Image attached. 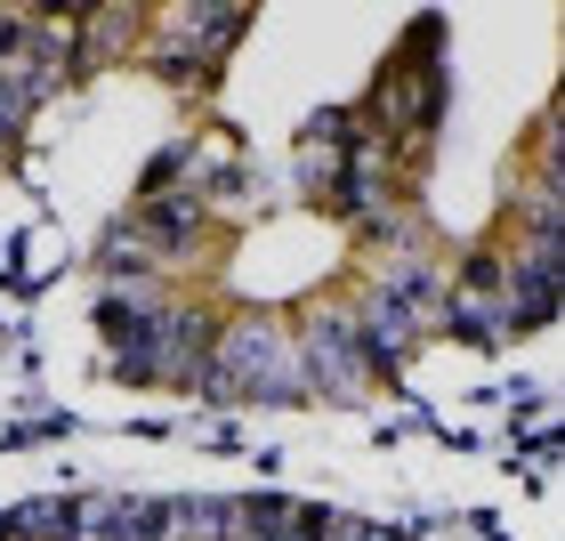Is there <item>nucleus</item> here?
<instances>
[{
  "instance_id": "7",
  "label": "nucleus",
  "mask_w": 565,
  "mask_h": 541,
  "mask_svg": "<svg viewBox=\"0 0 565 541\" xmlns=\"http://www.w3.org/2000/svg\"><path fill=\"white\" fill-rule=\"evenodd\" d=\"M146 226H153V243H162V251H186L194 226H202V211H194L186 194H178V202H146Z\"/></svg>"
},
{
  "instance_id": "1",
  "label": "nucleus",
  "mask_w": 565,
  "mask_h": 541,
  "mask_svg": "<svg viewBox=\"0 0 565 541\" xmlns=\"http://www.w3.org/2000/svg\"><path fill=\"white\" fill-rule=\"evenodd\" d=\"M218 396H259V404H291L307 389V372L291 364V348L275 340L267 323H243L218 340V372H211Z\"/></svg>"
},
{
  "instance_id": "11",
  "label": "nucleus",
  "mask_w": 565,
  "mask_h": 541,
  "mask_svg": "<svg viewBox=\"0 0 565 541\" xmlns=\"http://www.w3.org/2000/svg\"><path fill=\"white\" fill-rule=\"evenodd\" d=\"M178 162H186V146H170V153H153V170H146V194H162L170 178H178Z\"/></svg>"
},
{
  "instance_id": "4",
  "label": "nucleus",
  "mask_w": 565,
  "mask_h": 541,
  "mask_svg": "<svg viewBox=\"0 0 565 541\" xmlns=\"http://www.w3.org/2000/svg\"><path fill=\"white\" fill-rule=\"evenodd\" d=\"M121 501H130V494H82V501H65V541H121Z\"/></svg>"
},
{
  "instance_id": "3",
  "label": "nucleus",
  "mask_w": 565,
  "mask_h": 541,
  "mask_svg": "<svg viewBox=\"0 0 565 541\" xmlns=\"http://www.w3.org/2000/svg\"><path fill=\"white\" fill-rule=\"evenodd\" d=\"M323 533V509H291L282 494H259L243 509V541H316Z\"/></svg>"
},
{
  "instance_id": "12",
  "label": "nucleus",
  "mask_w": 565,
  "mask_h": 541,
  "mask_svg": "<svg viewBox=\"0 0 565 541\" xmlns=\"http://www.w3.org/2000/svg\"><path fill=\"white\" fill-rule=\"evenodd\" d=\"M17 130H24V97H17L9 82H0V146H9Z\"/></svg>"
},
{
  "instance_id": "9",
  "label": "nucleus",
  "mask_w": 565,
  "mask_h": 541,
  "mask_svg": "<svg viewBox=\"0 0 565 541\" xmlns=\"http://www.w3.org/2000/svg\"><path fill=\"white\" fill-rule=\"evenodd\" d=\"M0 533H9V541H57L65 533V501H24V509L0 518Z\"/></svg>"
},
{
  "instance_id": "8",
  "label": "nucleus",
  "mask_w": 565,
  "mask_h": 541,
  "mask_svg": "<svg viewBox=\"0 0 565 541\" xmlns=\"http://www.w3.org/2000/svg\"><path fill=\"white\" fill-rule=\"evenodd\" d=\"M170 24H178V33H202L194 49H202V57H218L226 33H243V9H178Z\"/></svg>"
},
{
  "instance_id": "2",
  "label": "nucleus",
  "mask_w": 565,
  "mask_h": 541,
  "mask_svg": "<svg viewBox=\"0 0 565 541\" xmlns=\"http://www.w3.org/2000/svg\"><path fill=\"white\" fill-rule=\"evenodd\" d=\"M307 356H316V389L323 396H340V404L364 396V372H355L364 356H355V331L348 323H316V331H307Z\"/></svg>"
},
{
  "instance_id": "6",
  "label": "nucleus",
  "mask_w": 565,
  "mask_h": 541,
  "mask_svg": "<svg viewBox=\"0 0 565 541\" xmlns=\"http://www.w3.org/2000/svg\"><path fill=\"white\" fill-rule=\"evenodd\" d=\"M121 541H178V501H121Z\"/></svg>"
},
{
  "instance_id": "10",
  "label": "nucleus",
  "mask_w": 565,
  "mask_h": 541,
  "mask_svg": "<svg viewBox=\"0 0 565 541\" xmlns=\"http://www.w3.org/2000/svg\"><path fill=\"white\" fill-rule=\"evenodd\" d=\"M452 331H469V340H501V331H509V316H501V307H484V299H469V291H460V299H452Z\"/></svg>"
},
{
  "instance_id": "5",
  "label": "nucleus",
  "mask_w": 565,
  "mask_h": 541,
  "mask_svg": "<svg viewBox=\"0 0 565 541\" xmlns=\"http://www.w3.org/2000/svg\"><path fill=\"white\" fill-rule=\"evenodd\" d=\"M178 533H194V541H243V509H226V501H178Z\"/></svg>"
}]
</instances>
